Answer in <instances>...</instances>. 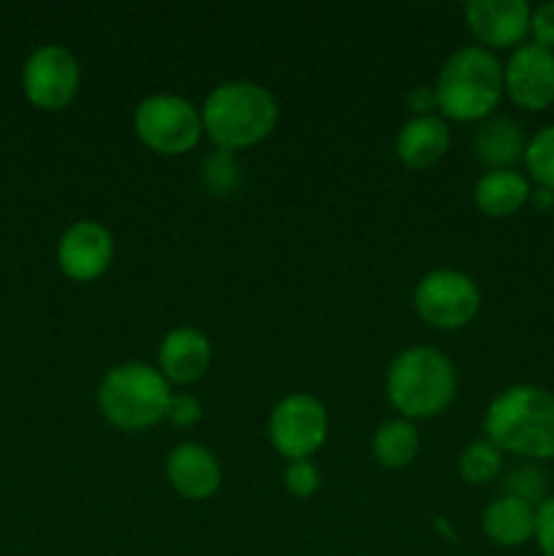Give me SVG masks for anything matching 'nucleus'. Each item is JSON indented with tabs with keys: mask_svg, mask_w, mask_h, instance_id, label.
Instances as JSON below:
<instances>
[{
	"mask_svg": "<svg viewBox=\"0 0 554 556\" xmlns=\"http://www.w3.org/2000/svg\"><path fill=\"white\" fill-rule=\"evenodd\" d=\"M483 438L521 462L554 459V394L532 383L508 386L483 413Z\"/></svg>",
	"mask_w": 554,
	"mask_h": 556,
	"instance_id": "1",
	"label": "nucleus"
},
{
	"mask_svg": "<svg viewBox=\"0 0 554 556\" xmlns=\"http://www.w3.org/2000/svg\"><path fill=\"white\" fill-rule=\"evenodd\" d=\"M282 483H286L288 494H293L299 500H307L320 489V470L315 467L313 459L288 462L286 472H282Z\"/></svg>",
	"mask_w": 554,
	"mask_h": 556,
	"instance_id": "24",
	"label": "nucleus"
},
{
	"mask_svg": "<svg viewBox=\"0 0 554 556\" xmlns=\"http://www.w3.org/2000/svg\"><path fill=\"white\" fill-rule=\"evenodd\" d=\"M168 400V380L161 369L144 362L117 364L98 386V410L112 427L125 432H139L163 421Z\"/></svg>",
	"mask_w": 554,
	"mask_h": 556,
	"instance_id": "5",
	"label": "nucleus"
},
{
	"mask_svg": "<svg viewBox=\"0 0 554 556\" xmlns=\"http://www.w3.org/2000/svg\"><path fill=\"white\" fill-rule=\"evenodd\" d=\"M407 106H411L413 117H427V114H435L438 109V92L435 87L418 85L407 92Z\"/></svg>",
	"mask_w": 554,
	"mask_h": 556,
	"instance_id": "28",
	"label": "nucleus"
},
{
	"mask_svg": "<svg viewBox=\"0 0 554 556\" xmlns=\"http://www.w3.org/2000/svg\"><path fill=\"white\" fill-rule=\"evenodd\" d=\"M530 179L516 168H489L473 188V201L487 217H511L530 201Z\"/></svg>",
	"mask_w": 554,
	"mask_h": 556,
	"instance_id": "18",
	"label": "nucleus"
},
{
	"mask_svg": "<svg viewBox=\"0 0 554 556\" xmlns=\"http://www.w3.org/2000/svg\"><path fill=\"white\" fill-rule=\"evenodd\" d=\"M432 87L438 92V109L443 119H456V123L487 119L505 96L503 63L492 49L467 43L445 58Z\"/></svg>",
	"mask_w": 554,
	"mask_h": 556,
	"instance_id": "2",
	"label": "nucleus"
},
{
	"mask_svg": "<svg viewBox=\"0 0 554 556\" xmlns=\"http://www.w3.org/2000/svg\"><path fill=\"white\" fill-rule=\"evenodd\" d=\"M114 258V239L103 223L76 220L65 228L58 244V264L65 277L90 282L109 269Z\"/></svg>",
	"mask_w": 554,
	"mask_h": 556,
	"instance_id": "12",
	"label": "nucleus"
},
{
	"mask_svg": "<svg viewBox=\"0 0 554 556\" xmlns=\"http://www.w3.org/2000/svg\"><path fill=\"white\" fill-rule=\"evenodd\" d=\"M459 476L470 486H489L503 476V451L487 438L473 440L459 454Z\"/></svg>",
	"mask_w": 554,
	"mask_h": 556,
	"instance_id": "20",
	"label": "nucleus"
},
{
	"mask_svg": "<svg viewBox=\"0 0 554 556\" xmlns=\"http://www.w3.org/2000/svg\"><path fill=\"white\" fill-rule=\"evenodd\" d=\"M536 510L538 508L511 497V494H500V497H494L481 514L483 535H487L494 546H525L527 541L536 538Z\"/></svg>",
	"mask_w": 554,
	"mask_h": 556,
	"instance_id": "16",
	"label": "nucleus"
},
{
	"mask_svg": "<svg viewBox=\"0 0 554 556\" xmlns=\"http://www.w3.org/2000/svg\"><path fill=\"white\" fill-rule=\"evenodd\" d=\"M530 36L532 43L554 52V0L536 5L530 14Z\"/></svg>",
	"mask_w": 554,
	"mask_h": 556,
	"instance_id": "25",
	"label": "nucleus"
},
{
	"mask_svg": "<svg viewBox=\"0 0 554 556\" xmlns=\"http://www.w3.org/2000/svg\"><path fill=\"white\" fill-rule=\"evenodd\" d=\"M212 364V345L204 331L193 326H177L158 348V369L168 383L188 386L206 375Z\"/></svg>",
	"mask_w": 554,
	"mask_h": 556,
	"instance_id": "14",
	"label": "nucleus"
},
{
	"mask_svg": "<svg viewBox=\"0 0 554 556\" xmlns=\"http://www.w3.org/2000/svg\"><path fill=\"white\" fill-rule=\"evenodd\" d=\"M527 136L511 117H487L473 134V152L489 168H514L525 161Z\"/></svg>",
	"mask_w": 554,
	"mask_h": 556,
	"instance_id": "17",
	"label": "nucleus"
},
{
	"mask_svg": "<svg viewBox=\"0 0 554 556\" xmlns=\"http://www.w3.org/2000/svg\"><path fill=\"white\" fill-rule=\"evenodd\" d=\"M418 429L407 418H389L373 434V456L380 467L400 470L418 456Z\"/></svg>",
	"mask_w": 554,
	"mask_h": 556,
	"instance_id": "19",
	"label": "nucleus"
},
{
	"mask_svg": "<svg viewBox=\"0 0 554 556\" xmlns=\"http://www.w3.org/2000/svg\"><path fill=\"white\" fill-rule=\"evenodd\" d=\"M166 418L174 427H193L201 421V405L190 394H172L166 407Z\"/></svg>",
	"mask_w": 554,
	"mask_h": 556,
	"instance_id": "26",
	"label": "nucleus"
},
{
	"mask_svg": "<svg viewBox=\"0 0 554 556\" xmlns=\"http://www.w3.org/2000/svg\"><path fill=\"white\" fill-rule=\"evenodd\" d=\"M134 130L141 144L161 155H182L199 144L204 134L201 112L185 96L152 92L134 112Z\"/></svg>",
	"mask_w": 554,
	"mask_h": 556,
	"instance_id": "6",
	"label": "nucleus"
},
{
	"mask_svg": "<svg viewBox=\"0 0 554 556\" xmlns=\"http://www.w3.org/2000/svg\"><path fill=\"white\" fill-rule=\"evenodd\" d=\"M81 71L74 52L60 43H43L27 58L22 68V87L33 106L58 112L65 109L79 92Z\"/></svg>",
	"mask_w": 554,
	"mask_h": 556,
	"instance_id": "9",
	"label": "nucleus"
},
{
	"mask_svg": "<svg viewBox=\"0 0 554 556\" xmlns=\"http://www.w3.org/2000/svg\"><path fill=\"white\" fill-rule=\"evenodd\" d=\"M272 448L288 462L310 459L329 434V416L318 396L313 394H288L272 407L269 424H266Z\"/></svg>",
	"mask_w": 554,
	"mask_h": 556,
	"instance_id": "8",
	"label": "nucleus"
},
{
	"mask_svg": "<svg viewBox=\"0 0 554 556\" xmlns=\"http://www.w3.org/2000/svg\"><path fill=\"white\" fill-rule=\"evenodd\" d=\"M451 130L440 114L411 117L396 134V157L407 168H429L449 152Z\"/></svg>",
	"mask_w": 554,
	"mask_h": 556,
	"instance_id": "15",
	"label": "nucleus"
},
{
	"mask_svg": "<svg viewBox=\"0 0 554 556\" xmlns=\"http://www.w3.org/2000/svg\"><path fill=\"white\" fill-rule=\"evenodd\" d=\"M280 109L264 85L250 79H228L212 87L201 106L204 134L221 150H244L275 130Z\"/></svg>",
	"mask_w": 554,
	"mask_h": 556,
	"instance_id": "3",
	"label": "nucleus"
},
{
	"mask_svg": "<svg viewBox=\"0 0 554 556\" xmlns=\"http://www.w3.org/2000/svg\"><path fill=\"white\" fill-rule=\"evenodd\" d=\"M456 394V367L443 351L429 345L405 348L386 369V396L402 418H432Z\"/></svg>",
	"mask_w": 554,
	"mask_h": 556,
	"instance_id": "4",
	"label": "nucleus"
},
{
	"mask_svg": "<svg viewBox=\"0 0 554 556\" xmlns=\"http://www.w3.org/2000/svg\"><path fill=\"white\" fill-rule=\"evenodd\" d=\"M413 307L424 324L454 331L470 324L481 307V291L470 275L459 269H432L416 282Z\"/></svg>",
	"mask_w": 554,
	"mask_h": 556,
	"instance_id": "7",
	"label": "nucleus"
},
{
	"mask_svg": "<svg viewBox=\"0 0 554 556\" xmlns=\"http://www.w3.org/2000/svg\"><path fill=\"white\" fill-rule=\"evenodd\" d=\"M465 22L487 49H516L530 33L532 5L527 0H467Z\"/></svg>",
	"mask_w": 554,
	"mask_h": 556,
	"instance_id": "11",
	"label": "nucleus"
},
{
	"mask_svg": "<svg viewBox=\"0 0 554 556\" xmlns=\"http://www.w3.org/2000/svg\"><path fill=\"white\" fill-rule=\"evenodd\" d=\"M239 182H242V166H239L237 155L231 150H221L201 161V185L206 188V193L212 195H231L237 193Z\"/></svg>",
	"mask_w": 554,
	"mask_h": 556,
	"instance_id": "22",
	"label": "nucleus"
},
{
	"mask_svg": "<svg viewBox=\"0 0 554 556\" xmlns=\"http://www.w3.org/2000/svg\"><path fill=\"white\" fill-rule=\"evenodd\" d=\"M505 96L525 112H543L554 103V52L521 43L503 65Z\"/></svg>",
	"mask_w": 554,
	"mask_h": 556,
	"instance_id": "10",
	"label": "nucleus"
},
{
	"mask_svg": "<svg viewBox=\"0 0 554 556\" xmlns=\"http://www.w3.org/2000/svg\"><path fill=\"white\" fill-rule=\"evenodd\" d=\"M543 556H554V494L536 510V538Z\"/></svg>",
	"mask_w": 554,
	"mask_h": 556,
	"instance_id": "27",
	"label": "nucleus"
},
{
	"mask_svg": "<svg viewBox=\"0 0 554 556\" xmlns=\"http://www.w3.org/2000/svg\"><path fill=\"white\" fill-rule=\"evenodd\" d=\"M549 489H552V476L541 462H519L503 476V494H511L532 508L552 497Z\"/></svg>",
	"mask_w": 554,
	"mask_h": 556,
	"instance_id": "21",
	"label": "nucleus"
},
{
	"mask_svg": "<svg viewBox=\"0 0 554 556\" xmlns=\"http://www.w3.org/2000/svg\"><path fill=\"white\" fill-rule=\"evenodd\" d=\"M552 223H554V212H552Z\"/></svg>",
	"mask_w": 554,
	"mask_h": 556,
	"instance_id": "30",
	"label": "nucleus"
},
{
	"mask_svg": "<svg viewBox=\"0 0 554 556\" xmlns=\"http://www.w3.org/2000/svg\"><path fill=\"white\" fill-rule=\"evenodd\" d=\"M525 166L527 174L538 182V188L554 190V123L543 125L538 134L527 139Z\"/></svg>",
	"mask_w": 554,
	"mask_h": 556,
	"instance_id": "23",
	"label": "nucleus"
},
{
	"mask_svg": "<svg viewBox=\"0 0 554 556\" xmlns=\"http://www.w3.org/2000/svg\"><path fill=\"white\" fill-rule=\"evenodd\" d=\"M166 478L185 500H210L221 489L223 470L217 456L199 443H179L166 456Z\"/></svg>",
	"mask_w": 554,
	"mask_h": 556,
	"instance_id": "13",
	"label": "nucleus"
},
{
	"mask_svg": "<svg viewBox=\"0 0 554 556\" xmlns=\"http://www.w3.org/2000/svg\"><path fill=\"white\" fill-rule=\"evenodd\" d=\"M530 204L536 206V210H541V212H546V210L554 212V190L536 188L530 193Z\"/></svg>",
	"mask_w": 554,
	"mask_h": 556,
	"instance_id": "29",
	"label": "nucleus"
}]
</instances>
